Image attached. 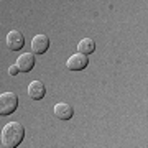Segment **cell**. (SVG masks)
<instances>
[{
    "mask_svg": "<svg viewBox=\"0 0 148 148\" xmlns=\"http://www.w3.org/2000/svg\"><path fill=\"white\" fill-rule=\"evenodd\" d=\"M23 137H25V127L20 122H8L2 128L0 142L3 148H16L23 142Z\"/></svg>",
    "mask_w": 148,
    "mask_h": 148,
    "instance_id": "1",
    "label": "cell"
},
{
    "mask_svg": "<svg viewBox=\"0 0 148 148\" xmlns=\"http://www.w3.org/2000/svg\"><path fill=\"white\" fill-rule=\"evenodd\" d=\"M18 73H20V71L16 68V64H12L10 68H8V74H10V76H16Z\"/></svg>",
    "mask_w": 148,
    "mask_h": 148,
    "instance_id": "10",
    "label": "cell"
},
{
    "mask_svg": "<svg viewBox=\"0 0 148 148\" xmlns=\"http://www.w3.org/2000/svg\"><path fill=\"white\" fill-rule=\"evenodd\" d=\"M53 114H54L56 119H59V120H69V119L74 115V109L69 106V104H66V102H58V104L53 107Z\"/></svg>",
    "mask_w": 148,
    "mask_h": 148,
    "instance_id": "6",
    "label": "cell"
},
{
    "mask_svg": "<svg viewBox=\"0 0 148 148\" xmlns=\"http://www.w3.org/2000/svg\"><path fill=\"white\" fill-rule=\"evenodd\" d=\"M87 64H89V58L87 56H84V54H81V53H76L68 58L66 68L69 71H82V69L87 68Z\"/></svg>",
    "mask_w": 148,
    "mask_h": 148,
    "instance_id": "4",
    "label": "cell"
},
{
    "mask_svg": "<svg viewBox=\"0 0 148 148\" xmlns=\"http://www.w3.org/2000/svg\"><path fill=\"white\" fill-rule=\"evenodd\" d=\"M35 66V56L33 53H23L16 59V68L20 73H30Z\"/></svg>",
    "mask_w": 148,
    "mask_h": 148,
    "instance_id": "7",
    "label": "cell"
},
{
    "mask_svg": "<svg viewBox=\"0 0 148 148\" xmlns=\"http://www.w3.org/2000/svg\"><path fill=\"white\" fill-rule=\"evenodd\" d=\"M18 107V95L13 92H3L0 94V115H10Z\"/></svg>",
    "mask_w": 148,
    "mask_h": 148,
    "instance_id": "2",
    "label": "cell"
},
{
    "mask_svg": "<svg viewBox=\"0 0 148 148\" xmlns=\"http://www.w3.org/2000/svg\"><path fill=\"white\" fill-rule=\"evenodd\" d=\"M94 49H95V43L92 38H82L79 41V45H77V53L84 54V56L90 54Z\"/></svg>",
    "mask_w": 148,
    "mask_h": 148,
    "instance_id": "9",
    "label": "cell"
},
{
    "mask_svg": "<svg viewBox=\"0 0 148 148\" xmlns=\"http://www.w3.org/2000/svg\"><path fill=\"white\" fill-rule=\"evenodd\" d=\"M46 94V87L43 84L41 81H32L30 86H28V95L32 97L33 101H40L43 99Z\"/></svg>",
    "mask_w": 148,
    "mask_h": 148,
    "instance_id": "8",
    "label": "cell"
},
{
    "mask_svg": "<svg viewBox=\"0 0 148 148\" xmlns=\"http://www.w3.org/2000/svg\"><path fill=\"white\" fill-rule=\"evenodd\" d=\"M5 43H7V46H8V49L18 51V49H21L23 45H25V36H23V33L18 32V30H12V32L7 33Z\"/></svg>",
    "mask_w": 148,
    "mask_h": 148,
    "instance_id": "3",
    "label": "cell"
},
{
    "mask_svg": "<svg viewBox=\"0 0 148 148\" xmlns=\"http://www.w3.org/2000/svg\"><path fill=\"white\" fill-rule=\"evenodd\" d=\"M48 48H49V38L48 35H36V36H33L32 40V51L33 54H43L48 51Z\"/></svg>",
    "mask_w": 148,
    "mask_h": 148,
    "instance_id": "5",
    "label": "cell"
}]
</instances>
